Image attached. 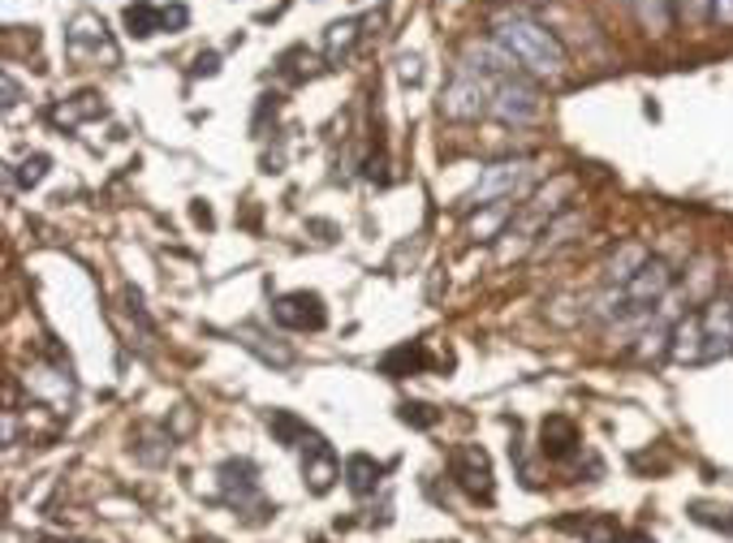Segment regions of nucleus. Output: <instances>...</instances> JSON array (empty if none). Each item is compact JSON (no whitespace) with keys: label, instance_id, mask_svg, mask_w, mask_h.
Masks as SVG:
<instances>
[{"label":"nucleus","instance_id":"obj_8","mask_svg":"<svg viewBox=\"0 0 733 543\" xmlns=\"http://www.w3.org/2000/svg\"><path fill=\"white\" fill-rule=\"evenodd\" d=\"M302 479H306V492H315V496H324L337 479H342V461H337V453L324 445L320 436L302 448Z\"/></svg>","mask_w":733,"mask_h":543},{"label":"nucleus","instance_id":"obj_9","mask_svg":"<svg viewBox=\"0 0 733 543\" xmlns=\"http://www.w3.org/2000/svg\"><path fill=\"white\" fill-rule=\"evenodd\" d=\"M669 354H673L678 362H703V319H699V311H690V315H682V319L673 324Z\"/></svg>","mask_w":733,"mask_h":543},{"label":"nucleus","instance_id":"obj_24","mask_svg":"<svg viewBox=\"0 0 733 543\" xmlns=\"http://www.w3.org/2000/svg\"><path fill=\"white\" fill-rule=\"evenodd\" d=\"M712 18L721 26H733V0H712Z\"/></svg>","mask_w":733,"mask_h":543},{"label":"nucleus","instance_id":"obj_20","mask_svg":"<svg viewBox=\"0 0 733 543\" xmlns=\"http://www.w3.org/2000/svg\"><path fill=\"white\" fill-rule=\"evenodd\" d=\"M44 173H48V155H26V160H22L18 182H22V186H40V182H44Z\"/></svg>","mask_w":733,"mask_h":543},{"label":"nucleus","instance_id":"obj_10","mask_svg":"<svg viewBox=\"0 0 733 543\" xmlns=\"http://www.w3.org/2000/svg\"><path fill=\"white\" fill-rule=\"evenodd\" d=\"M220 484H225V496L242 509V504H250V500H259V479H255V466L250 461H225L220 466Z\"/></svg>","mask_w":733,"mask_h":543},{"label":"nucleus","instance_id":"obj_11","mask_svg":"<svg viewBox=\"0 0 733 543\" xmlns=\"http://www.w3.org/2000/svg\"><path fill=\"white\" fill-rule=\"evenodd\" d=\"M342 479L354 496H371L376 488H380V479H385V466L371 461L367 453H354V457L342 466Z\"/></svg>","mask_w":733,"mask_h":543},{"label":"nucleus","instance_id":"obj_22","mask_svg":"<svg viewBox=\"0 0 733 543\" xmlns=\"http://www.w3.org/2000/svg\"><path fill=\"white\" fill-rule=\"evenodd\" d=\"M160 22H164V31H182V26L191 22V9H186V4H164V9H160Z\"/></svg>","mask_w":733,"mask_h":543},{"label":"nucleus","instance_id":"obj_15","mask_svg":"<svg viewBox=\"0 0 733 543\" xmlns=\"http://www.w3.org/2000/svg\"><path fill=\"white\" fill-rule=\"evenodd\" d=\"M268 427H272V432H277V436H281L290 448H306L311 441H315V432H311L302 419H293L290 410H277V414L268 419Z\"/></svg>","mask_w":733,"mask_h":543},{"label":"nucleus","instance_id":"obj_18","mask_svg":"<svg viewBox=\"0 0 733 543\" xmlns=\"http://www.w3.org/2000/svg\"><path fill=\"white\" fill-rule=\"evenodd\" d=\"M419 367H428L423 346H401L385 358V371H389V376H410V371H419Z\"/></svg>","mask_w":733,"mask_h":543},{"label":"nucleus","instance_id":"obj_25","mask_svg":"<svg viewBox=\"0 0 733 543\" xmlns=\"http://www.w3.org/2000/svg\"><path fill=\"white\" fill-rule=\"evenodd\" d=\"M195 74H216V52L198 56V61H195Z\"/></svg>","mask_w":733,"mask_h":543},{"label":"nucleus","instance_id":"obj_14","mask_svg":"<svg viewBox=\"0 0 733 543\" xmlns=\"http://www.w3.org/2000/svg\"><path fill=\"white\" fill-rule=\"evenodd\" d=\"M647 259H651V254H647V250L638 247V242H630V247H622V250H617V254H613V259H608V285H626V281L635 276L638 268L647 263Z\"/></svg>","mask_w":733,"mask_h":543},{"label":"nucleus","instance_id":"obj_26","mask_svg":"<svg viewBox=\"0 0 733 543\" xmlns=\"http://www.w3.org/2000/svg\"><path fill=\"white\" fill-rule=\"evenodd\" d=\"M13 104H18V83L4 78V108H13Z\"/></svg>","mask_w":733,"mask_h":543},{"label":"nucleus","instance_id":"obj_3","mask_svg":"<svg viewBox=\"0 0 733 543\" xmlns=\"http://www.w3.org/2000/svg\"><path fill=\"white\" fill-rule=\"evenodd\" d=\"M440 112H444L449 121H475V117L492 112V83L466 69V74H462V78H453V87L444 91V99H440Z\"/></svg>","mask_w":733,"mask_h":543},{"label":"nucleus","instance_id":"obj_19","mask_svg":"<svg viewBox=\"0 0 733 543\" xmlns=\"http://www.w3.org/2000/svg\"><path fill=\"white\" fill-rule=\"evenodd\" d=\"M354 40H358V22H333L328 26V56L337 61L345 52L354 48Z\"/></svg>","mask_w":733,"mask_h":543},{"label":"nucleus","instance_id":"obj_21","mask_svg":"<svg viewBox=\"0 0 733 543\" xmlns=\"http://www.w3.org/2000/svg\"><path fill=\"white\" fill-rule=\"evenodd\" d=\"M401 419L414 423V427H432L440 414L432 410V405H423V401H406V405H401Z\"/></svg>","mask_w":733,"mask_h":543},{"label":"nucleus","instance_id":"obj_7","mask_svg":"<svg viewBox=\"0 0 733 543\" xmlns=\"http://www.w3.org/2000/svg\"><path fill=\"white\" fill-rule=\"evenodd\" d=\"M703 362H716L733 349V297H712L703 311Z\"/></svg>","mask_w":733,"mask_h":543},{"label":"nucleus","instance_id":"obj_4","mask_svg":"<svg viewBox=\"0 0 733 543\" xmlns=\"http://www.w3.org/2000/svg\"><path fill=\"white\" fill-rule=\"evenodd\" d=\"M492 112H496L500 121H509V126H527V121H536L539 117L536 87L522 83L518 74L496 78V87H492Z\"/></svg>","mask_w":733,"mask_h":543},{"label":"nucleus","instance_id":"obj_12","mask_svg":"<svg viewBox=\"0 0 733 543\" xmlns=\"http://www.w3.org/2000/svg\"><path fill=\"white\" fill-rule=\"evenodd\" d=\"M574 448H579V427H574L570 419H561V414L543 419V457L565 461Z\"/></svg>","mask_w":733,"mask_h":543},{"label":"nucleus","instance_id":"obj_5","mask_svg":"<svg viewBox=\"0 0 733 543\" xmlns=\"http://www.w3.org/2000/svg\"><path fill=\"white\" fill-rule=\"evenodd\" d=\"M449 475L453 484L475 500H492V461L479 445H457L449 453Z\"/></svg>","mask_w":733,"mask_h":543},{"label":"nucleus","instance_id":"obj_1","mask_svg":"<svg viewBox=\"0 0 733 543\" xmlns=\"http://www.w3.org/2000/svg\"><path fill=\"white\" fill-rule=\"evenodd\" d=\"M492 40L509 52L514 65H522V69L536 74V78H561L565 65H570L561 40H557L543 22L527 18V13H505V18H496Z\"/></svg>","mask_w":733,"mask_h":543},{"label":"nucleus","instance_id":"obj_6","mask_svg":"<svg viewBox=\"0 0 733 543\" xmlns=\"http://www.w3.org/2000/svg\"><path fill=\"white\" fill-rule=\"evenodd\" d=\"M272 315L281 328L290 333H320L328 324V311H324V297L311 294V290H293L272 302Z\"/></svg>","mask_w":733,"mask_h":543},{"label":"nucleus","instance_id":"obj_13","mask_svg":"<svg viewBox=\"0 0 733 543\" xmlns=\"http://www.w3.org/2000/svg\"><path fill=\"white\" fill-rule=\"evenodd\" d=\"M126 31H130L134 40H147V35L164 31V22H160V9H155L151 0H134V4H126Z\"/></svg>","mask_w":733,"mask_h":543},{"label":"nucleus","instance_id":"obj_23","mask_svg":"<svg viewBox=\"0 0 733 543\" xmlns=\"http://www.w3.org/2000/svg\"><path fill=\"white\" fill-rule=\"evenodd\" d=\"M419 65H423L419 56H401V78H406V83H419V78H423V69H419Z\"/></svg>","mask_w":733,"mask_h":543},{"label":"nucleus","instance_id":"obj_17","mask_svg":"<svg viewBox=\"0 0 733 543\" xmlns=\"http://www.w3.org/2000/svg\"><path fill=\"white\" fill-rule=\"evenodd\" d=\"M509 211H514V203H484V211H479V216H475V220H471V234H475V238H484V242H488V238H496V234H500V229H505V220H509Z\"/></svg>","mask_w":733,"mask_h":543},{"label":"nucleus","instance_id":"obj_27","mask_svg":"<svg viewBox=\"0 0 733 543\" xmlns=\"http://www.w3.org/2000/svg\"><path fill=\"white\" fill-rule=\"evenodd\" d=\"M630 543H656V540H630Z\"/></svg>","mask_w":733,"mask_h":543},{"label":"nucleus","instance_id":"obj_2","mask_svg":"<svg viewBox=\"0 0 733 543\" xmlns=\"http://www.w3.org/2000/svg\"><path fill=\"white\" fill-rule=\"evenodd\" d=\"M536 177V160L518 155V160H500V164H488L479 186H475V203H509L514 195H522Z\"/></svg>","mask_w":733,"mask_h":543},{"label":"nucleus","instance_id":"obj_16","mask_svg":"<svg viewBox=\"0 0 733 543\" xmlns=\"http://www.w3.org/2000/svg\"><path fill=\"white\" fill-rule=\"evenodd\" d=\"M635 13L651 35H665L673 22V0H635Z\"/></svg>","mask_w":733,"mask_h":543}]
</instances>
